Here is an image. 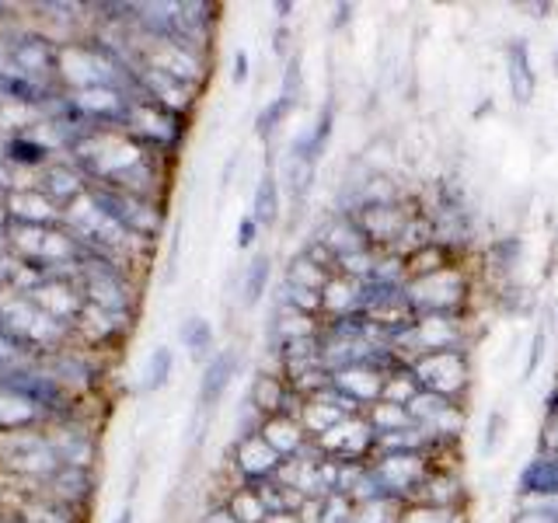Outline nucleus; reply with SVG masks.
Listing matches in <instances>:
<instances>
[{
    "label": "nucleus",
    "instance_id": "nucleus-1",
    "mask_svg": "<svg viewBox=\"0 0 558 523\" xmlns=\"http://www.w3.org/2000/svg\"><path fill=\"white\" fill-rule=\"evenodd\" d=\"M412 377L423 391L433 394H444L450 398L453 391L464 388L468 380V363L458 349H447V353H429V356H418L412 363Z\"/></svg>",
    "mask_w": 558,
    "mask_h": 523
},
{
    "label": "nucleus",
    "instance_id": "nucleus-2",
    "mask_svg": "<svg viewBox=\"0 0 558 523\" xmlns=\"http://www.w3.org/2000/svg\"><path fill=\"white\" fill-rule=\"evenodd\" d=\"M238 363H241V356H238L234 345H227V349H220L217 356L206 360L203 377H199V409L203 412L220 405V398L227 394V388H231V380L238 374Z\"/></svg>",
    "mask_w": 558,
    "mask_h": 523
},
{
    "label": "nucleus",
    "instance_id": "nucleus-3",
    "mask_svg": "<svg viewBox=\"0 0 558 523\" xmlns=\"http://www.w3.org/2000/svg\"><path fill=\"white\" fill-rule=\"evenodd\" d=\"M506 81H510V95L517 105H531L537 92V70L531 63V46L527 39H510L506 42Z\"/></svg>",
    "mask_w": 558,
    "mask_h": 523
},
{
    "label": "nucleus",
    "instance_id": "nucleus-4",
    "mask_svg": "<svg viewBox=\"0 0 558 523\" xmlns=\"http://www.w3.org/2000/svg\"><path fill=\"white\" fill-rule=\"evenodd\" d=\"M238 464L248 475V482H266L269 475H276L283 467V458L266 443L262 433H244L238 443Z\"/></svg>",
    "mask_w": 558,
    "mask_h": 523
},
{
    "label": "nucleus",
    "instance_id": "nucleus-5",
    "mask_svg": "<svg viewBox=\"0 0 558 523\" xmlns=\"http://www.w3.org/2000/svg\"><path fill=\"white\" fill-rule=\"evenodd\" d=\"M0 388L25 398L35 409H60V401H63L57 377H43V374H11L0 380Z\"/></svg>",
    "mask_w": 558,
    "mask_h": 523
},
{
    "label": "nucleus",
    "instance_id": "nucleus-6",
    "mask_svg": "<svg viewBox=\"0 0 558 523\" xmlns=\"http://www.w3.org/2000/svg\"><path fill=\"white\" fill-rule=\"evenodd\" d=\"M523 496H558V458H537L520 475Z\"/></svg>",
    "mask_w": 558,
    "mask_h": 523
},
{
    "label": "nucleus",
    "instance_id": "nucleus-7",
    "mask_svg": "<svg viewBox=\"0 0 558 523\" xmlns=\"http://www.w3.org/2000/svg\"><path fill=\"white\" fill-rule=\"evenodd\" d=\"M171 374H174V349L171 345H154L147 363H144V380H140V391L157 394L161 388H168Z\"/></svg>",
    "mask_w": 558,
    "mask_h": 523
},
{
    "label": "nucleus",
    "instance_id": "nucleus-8",
    "mask_svg": "<svg viewBox=\"0 0 558 523\" xmlns=\"http://www.w3.org/2000/svg\"><path fill=\"white\" fill-rule=\"evenodd\" d=\"M269 276H272V258L266 252H258L248 269H244V279H241V304L244 307H255L262 296L269 290Z\"/></svg>",
    "mask_w": 558,
    "mask_h": 523
},
{
    "label": "nucleus",
    "instance_id": "nucleus-9",
    "mask_svg": "<svg viewBox=\"0 0 558 523\" xmlns=\"http://www.w3.org/2000/svg\"><path fill=\"white\" fill-rule=\"evenodd\" d=\"M179 342L192 360H206L209 349H214V325L199 318V314H192L179 325Z\"/></svg>",
    "mask_w": 558,
    "mask_h": 523
},
{
    "label": "nucleus",
    "instance_id": "nucleus-10",
    "mask_svg": "<svg viewBox=\"0 0 558 523\" xmlns=\"http://www.w3.org/2000/svg\"><path fill=\"white\" fill-rule=\"evenodd\" d=\"M252 217L258 227H272L279 220V182L276 174L266 171L255 185V199H252Z\"/></svg>",
    "mask_w": 558,
    "mask_h": 523
},
{
    "label": "nucleus",
    "instance_id": "nucleus-11",
    "mask_svg": "<svg viewBox=\"0 0 558 523\" xmlns=\"http://www.w3.org/2000/svg\"><path fill=\"white\" fill-rule=\"evenodd\" d=\"M4 161L11 165H28V168H39L49 161V150L39 144V139H28V136H11L4 144Z\"/></svg>",
    "mask_w": 558,
    "mask_h": 523
},
{
    "label": "nucleus",
    "instance_id": "nucleus-12",
    "mask_svg": "<svg viewBox=\"0 0 558 523\" xmlns=\"http://www.w3.org/2000/svg\"><path fill=\"white\" fill-rule=\"evenodd\" d=\"M252 398H255V409L272 412V418H276V415H287V409H283V405H287V384H283V380H276V377H258Z\"/></svg>",
    "mask_w": 558,
    "mask_h": 523
},
{
    "label": "nucleus",
    "instance_id": "nucleus-13",
    "mask_svg": "<svg viewBox=\"0 0 558 523\" xmlns=\"http://www.w3.org/2000/svg\"><path fill=\"white\" fill-rule=\"evenodd\" d=\"M293 105H296V101H290V98H283V95L272 98V101L266 105V109L258 112V119H255V133H258V136H272L279 122H283V119L293 112Z\"/></svg>",
    "mask_w": 558,
    "mask_h": 523
},
{
    "label": "nucleus",
    "instance_id": "nucleus-14",
    "mask_svg": "<svg viewBox=\"0 0 558 523\" xmlns=\"http://www.w3.org/2000/svg\"><path fill=\"white\" fill-rule=\"evenodd\" d=\"M502 429H506V415L496 409L493 415H488V423H485V436H482V458H493V453L499 450V443H502Z\"/></svg>",
    "mask_w": 558,
    "mask_h": 523
},
{
    "label": "nucleus",
    "instance_id": "nucleus-15",
    "mask_svg": "<svg viewBox=\"0 0 558 523\" xmlns=\"http://www.w3.org/2000/svg\"><path fill=\"white\" fill-rule=\"evenodd\" d=\"M301 84H304V74H301V57L296 52H290V60H287V70H283V98L296 101L301 98Z\"/></svg>",
    "mask_w": 558,
    "mask_h": 523
},
{
    "label": "nucleus",
    "instance_id": "nucleus-16",
    "mask_svg": "<svg viewBox=\"0 0 558 523\" xmlns=\"http://www.w3.org/2000/svg\"><path fill=\"white\" fill-rule=\"evenodd\" d=\"M520 248H523V241H520V238H502V241H496V244H493L496 266L513 269V266H517V258H520Z\"/></svg>",
    "mask_w": 558,
    "mask_h": 523
},
{
    "label": "nucleus",
    "instance_id": "nucleus-17",
    "mask_svg": "<svg viewBox=\"0 0 558 523\" xmlns=\"http://www.w3.org/2000/svg\"><path fill=\"white\" fill-rule=\"evenodd\" d=\"M331 126H336V105L331 101H325V109H322V115H318V122H314V144H318V150L325 154V147H328V136H331Z\"/></svg>",
    "mask_w": 558,
    "mask_h": 523
},
{
    "label": "nucleus",
    "instance_id": "nucleus-18",
    "mask_svg": "<svg viewBox=\"0 0 558 523\" xmlns=\"http://www.w3.org/2000/svg\"><path fill=\"white\" fill-rule=\"evenodd\" d=\"M545 342H548L545 331H537V336L531 339V353H527V366H523V380H531L534 370H537V363L545 360Z\"/></svg>",
    "mask_w": 558,
    "mask_h": 523
},
{
    "label": "nucleus",
    "instance_id": "nucleus-19",
    "mask_svg": "<svg viewBox=\"0 0 558 523\" xmlns=\"http://www.w3.org/2000/svg\"><path fill=\"white\" fill-rule=\"evenodd\" d=\"M255 238H258V223H255V217H244L241 227H238V248H252Z\"/></svg>",
    "mask_w": 558,
    "mask_h": 523
},
{
    "label": "nucleus",
    "instance_id": "nucleus-20",
    "mask_svg": "<svg viewBox=\"0 0 558 523\" xmlns=\"http://www.w3.org/2000/svg\"><path fill=\"white\" fill-rule=\"evenodd\" d=\"M513 523H558V510H531L513 516Z\"/></svg>",
    "mask_w": 558,
    "mask_h": 523
},
{
    "label": "nucleus",
    "instance_id": "nucleus-21",
    "mask_svg": "<svg viewBox=\"0 0 558 523\" xmlns=\"http://www.w3.org/2000/svg\"><path fill=\"white\" fill-rule=\"evenodd\" d=\"M231 81H234V84H244V81H248V52H244V49L234 52V74H231Z\"/></svg>",
    "mask_w": 558,
    "mask_h": 523
},
{
    "label": "nucleus",
    "instance_id": "nucleus-22",
    "mask_svg": "<svg viewBox=\"0 0 558 523\" xmlns=\"http://www.w3.org/2000/svg\"><path fill=\"white\" fill-rule=\"evenodd\" d=\"M349 22H353V4H336V17H331V28H345Z\"/></svg>",
    "mask_w": 558,
    "mask_h": 523
},
{
    "label": "nucleus",
    "instance_id": "nucleus-23",
    "mask_svg": "<svg viewBox=\"0 0 558 523\" xmlns=\"http://www.w3.org/2000/svg\"><path fill=\"white\" fill-rule=\"evenodd\" d=\"M272 49L279 52V57H287V52H290V28H276V35H272Z\"/></svg>",
    "mask_w": 558,
    "mask_h": 523
},
{
    "label": "nucleus",
    "instance_id": "nucleus-24",
    "mask_svg": "<svg viewBox=\"0 0 558 523\" xmlns=\"http://www.w3.org/2000/svg\"><path fill=\"white\" fill-rule=\"evenodd\" d=\"M238 161H241V154H231V161L223 165V174H220V185H231L234 179V171H238Z\"/></svg>",
    "mask_w": 558,
    "mask_h": 523
},
{
    "label": "nucleus",
    "instance_id": "nucleus-25",
    "mask_svg": "<svg viewBox=\"0 0 558 523\" xmlns=\"http://www.w3.org/2000/svg\"><path fill=\"white\" fill-rule=\"evenodd\" d=\"M203 523H238L234 516H231V510H227V506H223V510H214V513H209Z\"/></svg>",
    "mask_w": 558,
    "mask_h": 523
},
{
    "label": "nucleus",
    "instance_id": "nucleus-26",
    "mask_svg": "<svg viewBox=\"0 0 558 523\" xmlns=\"http://www.w3.org/2000/svg\"><path fill=\"white\" fill-rule=\"evenodd\" d=\"M266 523H304V520L296 516V513H287V510H283V513H269Z\"/></svg>",
    "mask_w": 558,
    "mask_h": 523
},
{
    "label": "nucleus",
    "instance_id": "nucleus-27",
    "mask_svg": "<svg viewBox=\"0 0 558 523\" xmlns=\"http://www.w3.org/2000/svg\"><path fill=\"white\" fill-rule=\"evenodd\" d=\"M545 447H548V458H558V429H551V433H548Z\"/></svg>",
    "mask_w": 558,
    "mask_h": 523
},
{
    "label": "nucleus",
    "instance_id": "nucleus-28",
    "mask_svg": "<svg viewBox=\"0 0 558 523\" xmlns=\"http://www.w3.org/2000/svg\"><path fill=\"white\" fill-rule=\"evenodd\" d=\"M290 11H293L290 0H276V14H279V17H290Z\"/></svg>",
    "mask_w": 558,
    "mask_h": 523
},
{
    "label": "nucleus",
    "instance_id": "nucleus-29",
    "mask_svg": "<svg viewBox=\"0 0 558 523\" xmlns=\"http://www.w3.org/2000/svg\"><path fill=\"white\" fill-rule=\"evenodd\" d=\"M116 523H133V510H130V506H126V510H122V513L116 516Z\"/></svg>",
    "mask_w": 558,
    "mask_h": 523
},
{
    "label": "nucleus",
    "instance_id": "nucleus-30",
    "mask_svg": "<svg viewBox=\"0 0 558 523\" xmlns=\"http://www.w3.org/2000/svg\"><path fill=\"white\" fill-rule=\"evenodd\" d=\"M551 70H555V77H558V42H555V49H551Z\"/></svg>",
    "mask_w": 558,
    "mask_h": 523
},
{
    "label": "nucleus",
    "instance_id": "nucleus-31",
    "mask_svg": "<svg viewBox=\"0 0 558 523\" xmlns=\"http://www.w3.org/2000/svg\"><path fill=\"white\" fill-rule=\"evenodd\" d=\"M551 412H558V391L551 394Z\"/></svg>",
    "mask_w": 558,
    "mask_h": 523
},
{
    "label": "nucleus",
    "instance_id": "nucleus-32",
    "mask_svg": "<svg viewBox=\"0 0 558 523\" xmlns=\"http://www.w3.org/2000/svg\"><path fill=\"white\" fill-rule=\"evenodd\" d=\"M8 14V4H0V17H4Z\"/></svg>",
    "mask_w": 558,
    "mask_h": 523
}]
</instances>
